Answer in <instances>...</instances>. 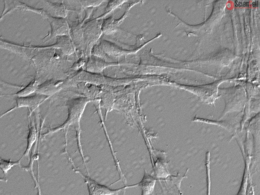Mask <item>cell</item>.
I'll return each instance as SVG.
<instances>
[{
    "label": "cell",
    "instance_id": "2",
    "mask_svg": "<svg viewBox=\"0 0 260 195\" xmlns=\"http://www.w3.org/2000/svg\"><path fill=\"white\" fill-rule=\"evenodd\" d=\"M74 170L83 178L87 187L89 195H117L123 190L134 187L138 185L137 183L117 189H112L105 185L99 183L88 176L83 174L79 170L76 169Z\"/></svg>",
    "mask_w": 260,
    "mask_h": 195
},
{
    "label": "cell",
    "instance_id": "7",
    "mask_svg": "<svg viewBox=\"0 0 260 195\" xmlns=\"http://www.w3.org/2000/svg\"><path fill=\"white\" fill-rule=\"evenodd\" d=\"M21 158L17 161L5 159L0 156V169L5 175H7L9 170L15 166L20 165Z\"/></svg>",
    "mask_w": 260,
    "mask_h": 195
},
{
    "label": "cell",
    "instance_id": "6",
    "mask_svg": "<svg viewBox=\"0 0 260 195\" xmlns=\"http://www.w3.org/2000/svg\"><path fill=\"white\" fill-rule=\"evenodd\" d=\"M38 81L36 78L31 80L30 82L24 87L23 88L14 94H7L1 95L0 96H5L8 95H15L17 97H25L30 95L31 94L36 92L38 88Z\"/></svg>",
    "mask_w": 260,
    "mask_h": 195
},
{
    "label": "cell",
    "instance_id": "8",
    "mask_svg": "<svg viewBox=\"0 0 260 195\" xmlns=\"http://www.w3.org/2000/svg\"><path fill=\"white\" fill-rule=\"evenodd\" d=\"M207 195H210V180L209 172V164L207 165Z\"/></svg>",
    "mask_w": 260,
    "mask_h": 195
},
{
    "label": "cell",
    "instance_id": "5",
    "mask_svg": "<svg viewBox=\"0 0 260 195\" xmlns=\"http://www.w3.org/2000/svg\"><path fill=\"white\" fill-rule=\"evenodd\" d=\"M37 138V129L34 120H31L28 125V132L27 137V145L25 150L23 153V157L27 156Z\"/></svg>",
    "mask_w": 260,
    "mask_h": 195
},
{
    "label": "cell",
    "instance_id": "1",
    "mask_svg": "<svg viewBox=\"0 0 260 195\" xmlns=\"http://www.w3.org/2000/svg\"><path fill=\"white\" fill-rule=\"evenodd\" d=\"M68 115L66 121L56 127L49 128L45 133L42 134V138H44L46 136L52 135L61 129L67 128L73 125L75 128L77 136L78 146L80 144V121L86 104L89 100L83 97H80L73 99L69 101Z\"/></svg>",
    "mask_w": 260,
    "mask_h": 195
},
{
    "label": "cell",
    "instance_id": "3",
    "mask_svg": "<svg viewBox=\"0 0 260 195\" xmlns=\"http://www.w3.org/2000/svg\"><path fill=\"white\" fill-rule=\"evenodd\" d=\"M48 96L36 93L32 95L25 97H17L15 101L16 105L0 115V119L10 112L19 108L27 107L29 109V115L37 108L40 104L47 99Z\"/></svg>",
    "mask_w": 260,
    "mask_h": 195
},
{
    "label": "cell",
    "instance_id": "4",
    "mask_svg": "<svg viewBox=\"0 0 260 195\" xmlns=\"http://www.w3.org/2000/svg\"><path fill=\"white\" fill-rule=\"evenodd\" d=\"M155 181L156 179L145 171L142 180L138 183V186L141 190V195H151L154 190Z\"/></svg>",
    "mask_w": 260,
    "mask_h": 195
}]
</instances>
